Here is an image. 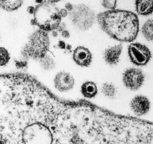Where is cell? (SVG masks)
Listing matches in <instances>:
<instances>
[{
  "label": "cell",
  "mask_w": 153,
  "mask_h": 144,
  "mask_svg": "<svg viewBox=\"0 0 153 144\" xmlns=\"http://www.w3.org/2000/svg\"><path fill=\"white\" fill-rule=\"evenodd\" d=\"M60 13H61V17H66L67 15H69V12L66 10L65 8H63L60 10Z\"/></svg>",
  "instance_id": "21"
},
{
  "label": "cell",
  "mask_w": 153,
  "mask_h": 144,
  "mask_svg": "<svg viewBox=\"0 0 153 144\" xmlns=\"http://www.w3.org/2000/svg\"><path fill=\"white\" fill-rule=\"evenodd\" d=\"M27 10H28V12L30 14H33L34 11V7H33V6H29V7H28V8H27Z\"/></svg>",
  "instance_id": "25"
},
{
  "label": "cell",
  "mask_w": 153,
  "mask_h": 144,
  "mask_svg": "<svg viewBox=\"0 0 153 144\" xmlns=\"http://www.w3.org/2000/svg\"><path fill=\"white\" fill-rule=\"evenodd\" d=\"M69 16L73 25L82 31L89 29L95 21L94 10L84 4L73 5V8L69 12Z\"/></svg>",
  "instance_id": "4"
},
{
  "label": "cell",
  "mask_w": 153,
  "mask_h": 144,
  "mask_svg": "<svg viewBox=\"0 0 153 144\" xmlns=\"http://www.w3.org/2000/svg\"><path fill=\"white\" fill-rule=\"evenodd\" d=\"M61 34L64 38H69V37H70V33H69V31H67V29H65V30H64V31H61Z\"/></svg>",
  "instance_id": "22"
},
{
  "label": "cell",
  "mask_w": 153,
  "mask_h": 144,
  "mask_svg": "<svg viewBox=\"0 0 153 144\" xmlns=\"http://www.w3.org/2000/svg\"><path fill=\"white\" fill-rule=\"evenodd\" d=\"M135 9L138 14L148 16L153 13V0H135Z\"/></svg>",
  "instance_id": "11"
},
{
  "label": "cell",
  "mask_w": 153,
  "mask_h": 144,
  "mask_svg": "<svg viewBox=\"0 0 153 144\" xmlns=\"http://www.w3.org/2000/svg\"><path fill=\"white\" fill-rule=\"evenodd\" d=\"M0 8H1V7H0Z\"/></svg>",
  "instance_id": "30"
},
{
  "label": "cell",
  "mask_w": 153,
  "mask_h": 144,
  "mask_svg": "<svg viewBox=\"0 0 153 144\" xmlns=\"http://www.w3.org/2000/svg\"><path fill=\"white\" fill-rule=\"evenodd\" d=\"M55 87L61 92H67L73 88L75 80L73 76L67 72H60L54 79Z\"/></svg>",
  "instance_id": "7"
},
{
  "label": "cell",
  "mask_w": 153,
  "mask_h": 144,
  "mask_svg": "<svg viewBox=\"0 0 153 144\" xmlns=\"http://www.w3.org/2000/svg\"><path fill=\"white\" fill-rule=\"evenodd\" d=\"M10 61V54L4 47H0V67L7 65Z\"/></svg>",
  "instance_id": "17"
},
{
  "label": "cell",
  "mask_w": 153,
  "mask_h": 144,
  "mask_svg": "<svg viewBox=\"0 0 153 144\" xmlns=\"http://www.w3.org/2000/svg\"><path fill=\"white\" fill-rule=\"evenodd\" d=\"M31 25H37L46 32L55 31L61 22L60 10L53 3L43 1L34 7Z\"/></svg>",
  "instance_id": "2"
},
{
  "label": "cell",
  "mask_w": 153,
  "mask_h": 144,
  "mask_svg": "<svg viewBox=\"0 0 153 144\" xmlns=\"http://www.w3.org/2000/svg\"><path fill=\"white\" fill-rule=\"evenodd\" d=\"M102 29L111 37L121 42H132L139 31L137 15L125 10H108L97 15Z\"/></svg>",
  "instance_id": "1"
},
{
  "label": "cell",
  "mask_w": 153,
  "mask_h": 144,
  "mask_svg": "<svg viewBox=\"0 0 153 144\" xmlns=\"http://www.w3.org/2000/svg\"><path fill=\"white\" fill-rule=\"evenodd\" d=\"M40 65L42 68L45 70H52L55 67V62L52 58H51L49 55H46L44 58L40 60Z\"/></svg>",
  "instance_id": "15"
},
{
  "label": "cell",
  "mask_w": 153,
  "mask_h": 144,
  "mask_svg": "<svg viewBox=\"0 0 153 144\" xmlns=\"http://www.w3.org/2000/svg\"><path fill=\"white\" fill-rule=\"evenodd\" d=\"M23 4V0H0V7L6 11H14Z\"/></svg>",
  "instance_id": "13"
},
{
  "label": "cell",
  "mask_w": 153,
  "mask_h": 144,
  "mask_svg": "<svg viewBox=\"0 0 153 144\" xmlns=\"http://www.w3.org/2000/svg\"><path fill=\"white\" fill-rule=\"evenodd\" d=\"M117 0H102V6L108 10H114Z\"/></svg>",
  "instance_id": "18"
},
{
  "label": "cell",
  "mask_w": 153,
  "mask_h": 144,
  "mask_svg": "<svg viewBox=\"0 0 153 144\" xmlns=\"http://www.w3.org/2000/svg\"><path fill=\"white\" fill-rule=\"evenodd\" d=\"M73 5L71 4V3H70V2L66 3V4H65V9L67 10V11H68V12L71 11L72 9H73Z\"/></svg>",
  "instance_id": "23"
},
{
  "label": "cell",
  "mask_w": 153,
  "mask_h": 144,
  "mask_svg": "<svg viewBox=\"0 0 153 144\" xmlns=\"http://www.w3.org/2000/svg\"><path fill=\"white\" fill-rule=\"evenodd\" d=\"M52 36H53L54 37H58V31H56V30H55V31H52Z\"/></svg>",
  "instance_id": "26"
},
{
  "label": "cell",
  "mask_w": 153,
  "mask_h": 144,
  "mask_svg": "<svg viewBox=\"0 0 153 144\" xmlns=\"http://www.w3.org/2000/svg\"><path fill=\"white\" fill-rule=\"evenodd\" d=\"M0 40H1V36H0Z\"/></svg>",
  "instance_id": "29"
},
{
  "label": "cell",
  "mask_w": 153,
  "mask_h": 144,
  "mask_svg": "<svg viewBox=\"0 0 153 144\" xmlns=\"http://www.w3.org/2000/svg\"><path fill=\"white\" fill-rule=\"evenodd\" d=\"M66 46H67V45H66L65 43H64V41H62V40H60V41L58 42V46L61 49H66Z\"/></svg>",
  "instance_id": "24"
},
{
  "label": "cell",
  "mask_w": 153,
  "mask_h": 144,
  "mask_svg": "<svg viewBox=\"0 0 153 144\" xmlns=\"http://www.w3.org/2000/svg\"><path fill=\"white\" fill-rule=\"evenodd\" d=\"M123 51V45L119 44L105 49L103 53L105 61L111 66H115L119 63L120 57Z\"/></svg>",
  "instance_id": "10"
},
{
  "label": "cell",
  "mask_w": 153,
  "mask_h": 144,
  "mask_svg": "<svg viewBox=\"0 0 153 144\" xmlns=\"http://www.w3.org/2000/svg\"><path fill=\"white\" fill-rule=\"evenodd\" d=\"M142 33L145 38L149 41L153 40V19H148L143 25Z\"/></svg>",
  "instance_id": "14"
},
{
  "label": "cell",
  "mask_w": 153,
  "mask_h": 144,
  "mask_svg": "<svg viewBox=\"0 0 153 144\" xmlns=\"http://www.w3.org/2000/svg\"><path fill=\"white\" fill-rule=\"evenodd\" d=\"M131 111L137 116L146 114L150 109V102L144 96H137L130 103Z\"/></svg>",
  "instance_id": "8"
},
{
  "label": "cell",
  "mask_w": 153,
  "mask_h": 144,
  "mask_svg": "<svg viewBox=\"0 0 153 144\" xmlns=\"http://www.w3.org/2000/svg\"><path fill=\"white\" fill-rule=\"evenodd\" d=\"M73 60L81 67H88L92 61V54L87 48L79 46L73 52Z\"/></svg>",
  "instance_id": "9"
},
{
  "label": "cell",
  "mask_w": 153,
  "mask_h": 144,
  "mask_svg": "<svg viewBox=\"0 0 153 144\" xmlns=\"http://www.w3.org/2000/svg\"><path fill=\"white\" fill-rule=\"evenodd\" d=\"M50 41L48 34L44 31L38 29L30 36L28 41L22 49L23 59H34L40 61L47 55Z\"/></svg>",
  "instance_id": "3"
},
{
  "label": "cell",
  "mask_w": 153,
  "mask_h": 144,
  "mask_svg": "<svg viewBox=\"0 0 153 144\" xmlns=\"http://www.w3.org/2000/svg\"><path fill=\"white\" fill-rule=\"evenodd\" d=\"M48 1H49V2L51 3H53V4H55V3H57V2H59L61 0H47Z\"/></svg>",
  "instance_id": "27"
},
{
  "label": "cell",
  "mask_w": 153,
  "mask_h": 144,
  "mask_svg": "<svg viewBox=\"0 0 153 144\" xmlns=\"http://www.w3.org/2000/svg\"><path fill=\"white\" fill-rule=\"evenodd\" d=\"M81 91L84 96L88 99H91L96 96L98 89H97V87L95 83L92 82H87L82 85Z\"/></svg>",
  "instance_id": "12"
},
{
  "label": "cell",
  "mask_w": 153,
  "mask_h": 144,
  "mask_svg": "<svg viewBox=\"0 0 153 144\" xmlns=\"http://www.w3.org/2000/svg\"><path fill=\"white\" fill-rule=\"evenodd\" d=\"M15 65L17 69L19 70H23V69L26 68L28 66V61L27 60H15Z\"/></svg>",
  "instance_id": "19"
},
{
  "label": "cell",
  "mask_w": 153,
  "mask_h": 144,
  "mask_svg": "<svg viewBox=\"0 0 153 144\" xmlns=\"http://www.w3.org/2000/svg\"><path fill=\"white\" fill-rule=\"evenodd\" d=\"M102 92L108 98H114L116 95V88L111 84H104L102 88Z\"/></svg>",
  "instance_id": "16"
},
{
  "label": "cell",
  "mask_w": 153,
  "mask_h": 144,
  "mask_svg": "<svg viewBox=\"0 0 153 144\" xmlns=\"http://www.w3.org/2000/svg\"><path fill=\"white\" fill-rule=\"evenodd\" d=\"M35 1H36V2H37V3H38V4H40V3L43 2V0H35Z\"/></svg>",
  "instance_id": "28"
},
{
  "label": "cell",
  "mask_w": 153,
  "mask_h": 144,
  "mask_svg": "<svg viewBox=\"0 0 153 144\" xmlns=\"http://www.w3.org/2000/svg\"><path fill=\"white\" fill-rule=\"evenodd\" d=\"M128 52L131 61L137 66L146 65L152 58V53L149 48L138 43L130 44Z\"/></svg>",
  "instance_id": "5"
},
{
  "label": "cell",
  "mask_w": 153,
  "mask_h": 144,
  "mask_svg": "<svg viewBox=\"0 0 153 144\" xmlns=\"http://www.w3.org/2000/svg\"><path fill=\"white\" fill-rule=\"evenodd\" d=\"M66 26H67V25H66V24L64 23V22H63V23H61V24L59 25V26H58V28L56 29L57 31H58V32L61 33V31L66 29Z\"/></svg>",
  "instance_id": "20"
},
{
  "label": "cell",
  "mask_w": 153,
  "mask_h": 144,
  "mask_svg": "<svg viewBox=\"0 0 153 144\" xmlns=\"http://www.w3.org/2000/svg\"><path fill=\"white\" fill-rule=\"evenodd\" d=\"M145 76L143 71L137 68H130L124 73L123 82L124 85L131 91H137L144 82Z\"/></svg>",
  "instance_id": "6"
}]
</instances>
